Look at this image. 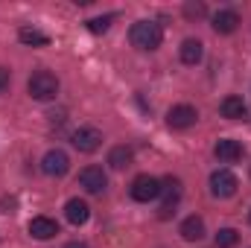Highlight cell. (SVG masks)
<instances>
[{"mask_svg": "<svg viewBox=\"0 0 251 248\" xmlns=\"http://www.w3.org/2000/svg\"><path fill=\"white\" fill-rule=\"evenodd\" d=\"M79 184L85 187L88 193L100 196V193H105V187H108V178H105V173H102L100 167H85V170L79 173Z\"/></svg>", "mask_w": 251, "mask_h": 248, "instance_id": "cell-7", "label": "cell"}, {"mask_svg": "<svg viewBox=\"0 0 251 248\" xmlns=\"http://www.w3.org/2000/svg\"><path fill=\"white\" fill-rule=\"evenodd\" d=\"M41 170H44L47 175H53V178H62L64 173L70 170V158H67V152H64V149H50V152L41 158Z\"/></svg>", "mask_w": 251, "mask_h": 248, "instance_id": "cell-5", "label": "cell"}, {"mask_svg": "<svg viewBox=\"0 0 251 248\" xmlns=\"http://www.w3.org/2000/svg\"><path fill=\"white\" fill-rule=\"evenodd\" d=\"M18 38H21L24 44H29V47H47V44H50V35H47V32L29 29V26H24V29L18 32Z\"/></svg>", "mask_w": 251, "mask_h": 248, "instance_id": "cell-17", "label": "cell"}, {"mask_svg": "<svg viewBox=\"0 0 251 248\" xmlns=\"http://www.w3.org/2000/svg\"><path fill=\"white\" fill-rule=\"evenodd\" d=\"M178 234H181L187 243H196V240H201V237H204V219H201V216H187V219L181 222Z\"/></svg>", "mask_w": 251, "mask_h": 248, "instance_id": "cell-14", "label": "cell"}, {"mask_svg": "<svg viewBox=\"0 0 251 248\" xmlns=\"http://www.w3.org/2000/svg\"><path fill=\"white\" fill-rule=\"evenodd\" d=\"M249 222H251V213H249Z\"/></svg>", "mask_w": 251, "mask_h": 248, "instance_id": "cell-24", "label": "cell"}, {"mask_svg": "<svg viewBox=\"0 0 251 248\" xmlns=\"http://www.w3.org/2000/svg\"><path fill=\"white\" fill-rule=\"evenodd\" d=\"M128 38H131V44L137 50H158L161 41H164V29L155 21H137L131 26V32H128Z\"/></svg>", "mask_w": 251, "mask_h": 248, "instance_id": "cell-1", "label": "cell"}, {"mask_svg": "<svg viewBox=\"0 0 251 248\" xmlns=\"http://www.w3.org/2000/svg\"><path fill=\"white\" fill-rule=\"evenodd\" d=\"M111 21H114V15H102V18H94V21H88V29H91V32H105V29L111 26Z\"/></svg>", "mask_w": 251, "mask_h": 248, "instance_id": "cell-20", "label": "cell"}, {"mask_svg": "<svg viewBox=\"0 0 251 248\" xmlns=\"http://www.w3.org/2000/svg\"><path fill=\"white\" fill-rule=\"evenodd\" d=\"M184 12H187V18H204V6L201 3H187Z\"/></svg>", "mask_w": 251, "mask_h": 248, "instance_id": "cell-21", "label": "cell"}, {"mask_svg": "<svg viewBox=\"0 0 251 248\" xmlns=\"http://www.w3.org/2000/svg\"><path fill=\"white\" fill-rule=\"evenodd\" d=\"M181 62L184 64H199L201 62V56H204V47H201V41L199 38H187V41H181Z\"/></svg>", "mask_w": 251, "mask_h": 248, "instance_id": "cell-15", "label": "cell"}, {"mask_svg": "<svg viewBox=\"0 0 251 248\" xmlns=\"http://www.w3.org/2000/svg\"><path fill=\"white\" fill-rule=\"evenodd\" d=\"M222 117H228V120L246 117V102H243V97H225V99H222Z\"/></svg>", "mask_w": 251, "mask_h": 248, "instance_id": "cell-16", "label": "cell"}, {"mask_svg": "<svg viewBox=\"0 0 251 248\" xmlns=\"http://www.w3.org/2000/svg\"><path fill=\"white\" fill-rule=\"evenodd\" d=\"M29 234H32L35 240H53V237L59 234V222H56V219H47V216H35V219L29 222Z\"/></svg>", "mask_w": 251, "mask_h": 248, "instance_id": "cell-12", "label": "cell"}, {"mask_svg": "<svg viewBox=\"0 0 251 248\" xmlns=\"http://www.w3.org/2000/svg\"><path fill=\"white\" fill-rule=\"evenodd\" d=\"M196 120H199V114H196L193 105H173L170 114H167V123L173 128H190Z\"/></svg>", "mask_w": 251, "mask_h": 248, "instance_id": "cell-9", "label": "cell"}, {"mask_svg": "<svg viewBox=\"0 0 251 248\" xmlns=\"http://www.w3.org/2000/svg\"><path fill=\"white\" fill-rule=\"evenodd\" d=\"M9 82H12V73H9V67H3V64H0V94H6V91H9Z\"/></svg>", "mask_w": 251, "mask_h": 248, "instance_id": "cell-22", "label": "cell"}, {"mask_svg": "<svg viewBox=\"0 0 251 248\" xmlns=\"http://www.w3.org/2000/svg\"><path fill=\"white\" fill-rule=\"evenodd\" d=\"M108 164H111L114 170H126V167L131 164V149H128V146H114V149L108 152Z\"/></svg>", "mask_w": 251, "mask_h": 248, "instance_id": "cell-18", "label": "cell"}, {"mask_svg": "<svg viewBox=\"0 0 251 248\" xmlns=\"http://www.w3.org/2000/svg\"><path fill=\"white\" fill-rule=\"evenodd\" d=\"M70 140H73V146H76L79 152H97L100 143H102V134H100L97 128H91V125H82V128L73 131Z\"/></svg>", "mask_w": 251, "mask_h": 248, "instance_id": "cell-6", "label": "cell"}, {"mask_svg": "<svg viewBox=\"0 0 251 248\" xmlns=\"http://www.w3.org/2000/svg\"><path fill=\"white\" fill-rule=\"evenodd\" d=\"M161 196H164V204H161V219H167L170 213H176L173 207H176V201H178V196H181V181H178V178H167V181L161 184Z\"/></svg>", "mask_w": 251, "mask_h": 248, "instance_id": "cell-8", "label": "cell"}, {"mask_svg": "<svg viewBox=\"0 0 251 248\" xmlns=\"http://www.w3.org/2000/svg\"><path fill=\"white\" fill-rule=\"evenodd\" d=\"M237 187H240V181H237V175L231 170H216L210 175V193L216 198H231L237 193Z\"/></svg>", "mask_w": 251, "mask_h": 248, "instance_id": "cell-3", "label": "cell"}, {"mask_svg": "<svg viewBox=\"0 0 251 248\" xmlns=\"http://www.w3.org/2000/svg\"><path fill=\"white\" fill-rule=\"evenodd\" d=\"M240 243V234L234 231V228H222V231H216V246L219 248H234Z\"/></svg>", "mask_w": 251, "mask_h": 248, "instance_id": "cell-19", "label": "cell"}, {"mask_svg": "<svg viewBox=\"0 0 251 248\" xmlns=\"http://www.w3.org/2000/svg\"><path fill=\"white\" fill-rule=\"evenodd\" d=\"M26 91H29L32 99L47 102V99H53V97L59 94V79H56V73H50V70H35V73L29 76V82H26Z\"/></svg>", "mask_w": 251, "mask_h": 248, "instance_id": "cell-2", "label": "cell"}, {"mask_svg": "<svg viewBox=\"0 0 251 248\" xmlns=\"http://www.w3.org/2000/svg\"><path fill=\"white\" fill-rule=\"evenodd\" d=\"M237 26H240V15H237V12H231V9H222V12H216V15H213V29H216V32H222V35H231Z\"/></svg>", "mask_w": 251, "mask_h": 248, "instance_id": "cell-13", "label": "cell"}, {"mask_svg": "<svg viewBox=\"0 0 251 248\" xmlns=\"http://www.w3.org/2000/svg\"><path fill=\"white\" fill-rule=\"evenodd\" d=\"M161 196V181L152 178V175H137L131 181V198L134 201H152Z\"/></svg>", "mask_w": 251, "mask_h": 248, "instance_id": "cell-4", "label": "cell"}, {"mask_svg": "<svg viewBox=\"0 0 251 248\" xmlns=\"http://www.w3.org/2000/svg\"><path fill=\"white\" fill-rule=\"evenodd\" d=\"M64 216H67L70 225H85V222L91 219V207H88V201H82V198H70V201L64 204Z\"/></svg>", "mask_w": 251, "mask_h": 248, "instance_id": "cell-11", "label": "cell"}, {"mask_svg": "<svg viewBox=\"0 0 251 248\" xmlns=\"http://www.w3.org/2000/svg\"><path fill=\"white\" fill-rule=\"evenodd\" d=\"M64 248H88V243H79V240H73V243H67Z\"/></svg>", "mask_w": 251, "mask_h": 248, "instance_id": "cell-23", "label": "cell"}, {"mask_svg": "<svg viewBox=\"0 0 251 248\" xmlns=\"http://www.w3.org/2000/svg\"><path fill=\"white\" fill-rule=\"evenodd\" d=\"M213 155H216L222 164H234V161H240V155H243V146H240V140L222 137V140H216V146H213Z\"/></svg>", "mask_w": 251, "mask_h": 248, "instance_id": "cell-10", "label": "cell"}]
</instances>
